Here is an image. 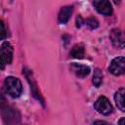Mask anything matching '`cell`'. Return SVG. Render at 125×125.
I'll return each mask as SVG.
<instances>
[{"label":"cell","mask_w":125,"mask_h":125,"mask_svg":"<svg viewBox=\"0 0 125 125\" xmlns=\"http://www.w3.org/2000/svg\"><path fill=\"white\" fill-rule=\"evenodd\" d=\"M4 86L7 93L12 98H17L21 94L22 85L19 78L15 76H8L4 81Z\"/></svg>","instance_id":"6da1fadb"},{"label":"cell","mask_w":125,"mask_h":125,"mask_svg":"<svg viewBox=\"0 0 125 125\" xmlns=\"http://www.w3.org/2000/svg\"><path fill=\"white\" fill-rule=\"evenodd\" d=\"M109 38L112 45L118 49L125 47V31L120 28H113L109 33Z\"/></svg>","instance_id":"7a4b0ae2"},{"label":"cell","mask_w":125,"mask_h":125,"mask_svg":"<svg viewBox=\"0 0 125 125\" xmlns=\"http://www.w3.org/2000/svg\"><path fill=\"white\" fill-rule=\"evenodd\" d=\"M94 107L98 112H100L101 114H104V115L110 114L113 109L112 105L109 103V101L107 100V98H105L104 96H101L97 99V101L95 102Z\"/></svg>","instance_id":"3957f363"},{"label":"cell","mask_w":125,"mask_h":125,"mask_svg":"<svg viewBox=\"0 0 125 125\" xmlns=\"http://www.w3.org/2000/svg\"><path fill=\"white\" fill-rule=\"evenodd\" d=\"M13 60V47L10 42H4L1 45V67L4 69L5 64H10Z\"/></svg>","instance_id":"277c9868"},{"label":"cell","mask_w":125,"mask_h":125,"mask_svg":"<svg viewBox=\"0 0 125 125\" xmlns=\"http://www.w3.org/2000/svg\"><path fill=\"white\" fill-rule=\"evenodd\" d=\"M108 69L113 75L125 74V58L117 57V58L113 59L109 64Z\"/></svg>","instance_id":"5b68a950"},{"label":"cell","mask_w":125,"mask_h":125,"mask_svg":"<svg viewBox=\"0 0 125 125\" xmlns=\"http://www.w3.org/2000/svg\"><path fill=\"white\" fill-rule=\"evenodd\" d=\"M94 6L96 10L104 15V16H110L112 14V6L109 1L107 0H99V1H94Z\"/></svg>","instance_id":"8992f818"},{"label":"cell","mask_w":125,"mask_h":125,"mask_svg":"<svg viewBox=\"0 0 125 125\" xmlns=\"http://www.w3.org/2000/svg\"><path fill=\"white\" fill-rule=\"evenodd\" d=\"M69 68L77 77H80V78H83L90 73V67L88 65L77 63V62H72Z\"/></svg>","instance_id":"52a82bcc"},{"label":"cell","mask_w":125,"mask_h":125,"mask_svg":"<svg viewBox=\"0 0 125 125\" xmlns=\"http://www.w3.org/2000/svg\"><path fill=\"white\" fill-rule=\"evenodd\" d=\"M72 12H73L72 6H64V7H62L60 10L59 15H58V22L60 24H65L69 21L71 15H72Z\"/></svg>","instance_id":"ba28073f"},{"label":"cell","mask_w":125,"mask_h":125,"mask_svg":"<svg viewBox=\"0 0 125 125\" xmlns=\"http://www.w3.org/2000/svg\"><path fill=\"white\" fill-rule=\"evenodd\" d=\"M114 101L117 108L125 112V88H120L116 91L114 95Z\"/></svg>","instance_id":"9c48e42d"},{"label":"cell","mask_w":125,"mask_h":125,"mask_svg":"<svg viewBox=\"0 0 125 125\" xmlns=\"http://www.w3.org/2000/svg\"><path fill=\"white\" fill-rule=\"evenodd\" d=\"M24 73H25V76H26V78H27V80H28V82H29V84H30V88H31V91H32L33 96H34V97H36L38 100H40V101H41V103L43 104V99H42V97L40 96L39 92L37 91V87L35 86V81L33 80V77H32V73H31V71H30V70H28V69H24Z\"/></svg>","instance_id":"30bf717a"},{"label":"cell","mask_w":125,"mask_h":125,"mask_svg":"<svg viewBox=\"0 0 125 125\" xmlns=\"http://www.w3.org/2000/svg\"><path fill=\"white\" fill-rule=\"evenodd\" d=\"M85 49L82 44H75L70 50V56L75 59H82L84 57Z\"/></svg>","instance_id":"8fae6325"},{"label":"cell","mask_w":125,"mask_h":125,"mask_svg":"<svg viewBox=\"0 0 125 125\" xmlns=\"http://www.w3.org/2000/svg\"><path fill=\"white\" fill-rule=\"evenodd\" d=\"M93 84L96 87H100L102 82H103V72L100 68H95L94 69V73H93Z\"/></svg>","instance_id":"7c38bea8"},{"label":"cell","mask_w":125,"mask_h":125,"mask_svg":"<svg viewBox=\"0 0 125 125\" xmlns=\"http://www.w3.org/2000/svg\"><path fill=\"white\" fill-rule=\"evenodd\" d=\"M86 23H87V25H88L91 29H95V28H97V27L99 26V21H98V20H97L96 18H94V17H90V18L86 21Z\"/></svg>","instance_id":"4fadbf2b"},{"label":"cell","mask_w":125,"mask_h":125,"mask_svg":"<svg viewBox=\"0 0 125 125\" xmlns=\"http://www.w3.org/2000/svg\"><path fill=\"white\" fill-rule=\"evenodd\" d=\"M6 36H7V32L5 29V25H4V22L1 21V39H5Z\"/></svg>","instance_id":"5bb4252c"},{"label":"cell","mask_w":125,"mask_h":125,"mask_svg":"<svg viewBox=\"0 0 125 125\" xmlns=\"http://www.w3.org/2000/svg\"><path fill=\"white\" fill-rule=\"evenodd\" d=\"M82 18L80 17V16H78L77 17V19H76V26L77 27H80L81 26V24H82Z\"/></svg>","instance_id":"9a60e30c"},{"label":"cell","mask_w":125,"mask_h":125,"mask_svg":"<svg viewBox=\"0 0 125 125\" xmlns=\"http://www.w3.org/2000/svg\"><path fill=\"white\" fill-rule=\"evenodd\" d=\"M94 125H107V123L104 120H96L94 122Z\"/></svg>","instance_id":"2e32d148"},{"label":"cell","mask_w":125,"mask_h":125,"mask_svg":"<svg viewBox=\"0 0 125 125\" xmlns=\"http://www.w3.org/2000/svg\"><path fill=\"white\" fill-rule=\"evenodd\" d=\"M118 125H125V117H123V118H121V119L119 120Z\"/></svg>","instance_id":"e0dca14e"}]
</instances>
